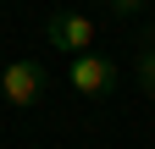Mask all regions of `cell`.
<instances>
[{
    "label": "cell",
    "instance_id": "1",
    "mask_svg": "<svg viewBox=\"0 0 155 149\" xmlns=\"http://www.w3.org/2000/svg\"><path fill=\"white\" fill-rule=\"evenodd\" d=\"M45 88H50V72L33 61V55H22V61H6V72H0V100L17 105V110H28L45 100Z\"/></svg>",
    "mask_w": 155,
    "mask_h": 149
},
{
    "label": "cell",
    "instance_id": "2",
    "mask_svg": "<svg viewBox=\"0 0 155 149\" xmlns=\"http://www.w3.org/2000/svg\"><path fill=\"white\" fill-rule=\"evenodd\" d=\"M67 83H72L83 100H111L116 88H122V72H116L111 55H94V50H89V55H78V61H72Z\"/></svg>",
    "mask_w": 155,
    "mask_h": 149
},
{
    "label": "cell",
    "instance_id": "3",
    "mask_svg": "<svg viewBox=\"0 0 155 149\" xmlns=\"http://www.w3.org/2000/svg\"><path fill=\"white\" fill-rule=\"evenodd\" d=\"M45 39H50V50H61V55H89L94 50V22L83 11H55L50 22H45Z\"/></svg>",
    "mask_w": 155,
    "mask_h": 149
},
{
    "label": "cell",
    "instance_id": "4",
    "mask_svg": "<svg viewBox=\"0 0 155 149\" xmlns=\"http://www.w3.org/2000/svg\"><path fill=\"white\" fill-rule=\"evenodd\" d=\"M139 88L155 100V44H144V55H139Z\"/></svg>",
    "mask_w": 155,
    "mask_h": 149
},
{
    "label": "cell",
    "instance_id": "5",
    "mask_svg": "<svg viewBox=\"0 0 155 149\" xmlns=\"http://www.w3.org/2000/svg\"><path fill=\"white\" fill-rule=\"evenodd\" d=\"M111 11H122V17H133V11H144V0H111Z\"/></svg>",
    "mask_w": 155,
    "mask_h": 149
}]
</instances>
